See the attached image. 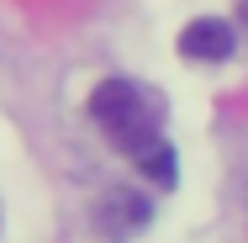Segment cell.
Segmentation results:
<instances>
[{"label": "cell", "mask_w": 248, "mask_h": 243, "mask_svg": "<svg viewBox=\"0 0 248 243\" xmlns=\"http://www.w3.org/2000/svg\"><path fill=\"white\" fill-rule=\"evenodd\" d=\"M90 122L148 175L153 185H164V191L174 185V148L164 138V100L153 90L132 85V80H106L90 96Z\"/></svg>", "instance_id": "obj_1"}, {"label": "cell", "mask_w": 248, "mask_h": 243, "mask_svg": "<svg viewBox=\"0 0 248 243\" xmlns=\"http://www.w3.org/2000/svg\"><path fill=\"white\" fill-rule=\"evenodd\" d=\"M153 222V206L143 191H132V185H111V191L95 201V227L106 243H127L138 238L143 227Z\"/></svg>", "instance_id": "obj_2"}, {"label": "cell", "mask_w": 248, "mask_h": 243, "mask_svg": "<svg viewBox=\"0 0 248 243\" xmlns=\"http://www.w3.org/2000/svg\"><path fill=\"white\" fill-rule=\"evenodd\" d=\"M232 27L222 21V16H201V21H190L185 32H180V53L185 58H196V64H222L227 53H232Z\"/></svg>", "instance_id": "obj_3"}, {"label": "cell", "mask_w": 248, "mask_h": 243, "mask_svg": "<svg viewBox=\"0 0 248 243\" xmlns=\"http://www.w3.org/2000/svg\"><path fill=\"white\" fill-rule=\"evenodd\" d=\"M238 16H243V21H248V0H238Z\"/></svg>", "instance_id": "obj_4"}]
</instances>
